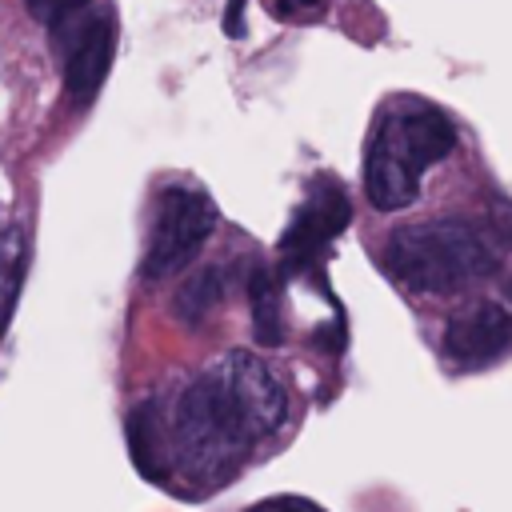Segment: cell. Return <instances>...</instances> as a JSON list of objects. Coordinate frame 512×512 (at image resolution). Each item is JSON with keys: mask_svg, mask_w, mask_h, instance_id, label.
Wrapping results in <instances>:
<instances>
[{"mask_svg": "<svg viewBox=\"0 0 512 512\" xmlns=\"http://www.w3.org/2000/svg\"><path fill=\"white\" fill-rule=\"evenodd\" d=\"M32 16H40L60 52V76L76 104H88L112 64L116 20L104 0H28Z\"/></svg>", "mask_w": 512, "mask_h": 512, "instance_id": "4", "label": "cell"}, {"mask_svg": "<svg viewBox=\"0 0 512 512\" xmlns=\"http://www.w3.org/2000/svg\"><path fill=\"white\" fill-rule=\"evenodd\" d=\"M500 260V244L468 220H424L396 228L384 244V268L412 292H456L484 280Z\"/></svg>", "mask_w": 512, "mask_h": 512, "instance_id": "3", "label": "cell"}, {"mask_svg": "<svg viewBox=\"0 0 512 512\" xmlns=\"http://www.w3.org/2000/svg\"><path fill=\"white\" fill-rule=\"evenodd\" d=\"M24 272H28V240L20 224H8L0 232V336L16 312L20 288H24Z\"/></svg>", "mask_w": 512, "mask_h": 512, "instance_id": "9", "label": "cell"}, {"mask_svg": "<svg viewBox=\"0 0 512 512\" xmlns=\"http://www.w3.org/2000/svg\"><path fill=\"white\" fill-rule=\"evenodd\" d=\"M128 444H132V460H136L140 472H148V476H160L164 472V460H160V428H156L148 404L128 416Z\"/></svg>", "mask_w": 512, "mask_h": 512, "instance_id": "10", "label": "cell"}, {"mask_svg": "<svg viewBox=\"0 0 512 512\" xmlns=\"http://www.w3.org/2000/svg\"><path fill=\"white\" fill-rule=\"evenodd\" d=\"M216 228V204L200 188H164L156 204V220L144 248V280H164L192 264V256L204 248V240Z\"/></svg>", "mask_w": 512, "mask_h": 512, "instance_id": "5", "label": "cell"}, {"mask_svg": "<svg viewBox=\"0 0 512 512\" xmlns=\"http://www.w3.org/2000/svg\"><path fill=\"white\" fill-rule=\"evenodd\" d=\"M288 388L252 352H232L196 376L172 412V448L200 472H228L256 440L288 424Z\"/></svg>", "mask_w": 512, "mask_h": 512, "instance_id": "1", "label": "cell"}, {"mask_svg": "<svg viewBox=\"0 0 512 512\" xmlns=\"http://www.w3.org/2000/svg\"><path fill=\"white\" fill-rule=\"evenodd\" d=\"M344 224H348V200H344V192H340L336 184L316 188V192L296 208L292 224H288L284 236H280V264H284V272H304V268L320 256V248H324Z\"/></svg>", "mask_w": 512, "mask_h": 512, "instance_id": "6", "label": "cell"}, {"mask_svg": "<svg viewBox=\"0 0 512 512\" xmlns=\"http://www.w3.org/2000/svg\"><path fill=\"white\" fill-rule=\"evenodd\" d=\"M264 8H268L276 20L308 24V20H320V16L328 12V0H264Z\"/></svg>", "mask_w": 512, "mask_h": 512, "instance_id": "11", "label": "cell"}, {"mask_svg": "<svg viewBox=\"0 0 512 512\" xmlns=\"http://www.w3.org/2000/svg\"><path fill=\"white\" fill-rule=\"evenodd\" d=\"M512 344V312L504 304H472L444 328V356L460 368H480Z\"/></svg>", "mask_w": 512, "mask_h": 512, "instance_id": "7", "label": "cell"}, {"mask_svg": "<svg viewBox=\"0 0 512 512\" xmlns=\"http://www.w3.org/2000/svg\"><path fill=\"white\" fill-rule=\"evenodd\" d=\"M456 144L452 120L420 100H404L388 108L368 140L364 156V192L372 208L380 212H400L416 200L420 176L444 160Z\"/></svg>", "mask_w": 512, "mask_h": 512, "instance_id": "2", "label": "cell"}, {"mask_svg": "<svg viewBox=\"0 0 512 512\" xmlns=\"http://www.w3.org/2000/svg\"><path fill=\"white\" fill-rule=\"evenodd\" d=\"M244 512H324V508L304 500V496H268V500H260V504H252Z\"/></svg>", "mask_w": 512, "mask_h": 512, "instance_id": "12", "label": "cell"}, {"mask_svg": "<svg viewBox=\"0 0 512 512\" xmlns=\"http://www.w3.org/2000/svg\"><path fill=\"white\" fill-rule=\"evenodd\" d=\"M248 300H252V336L264 348H276L284 340V316H280V276L272 264H256L248 276Z\"/></svg>", "mask_w": 512, "mask_h": 512, "instance_id": "8", "label": "cell"}]
</instances>
